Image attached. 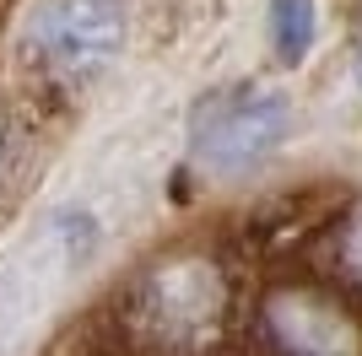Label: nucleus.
Returning a JSON list of instances; mask_svg holds the SVG:
<instances>
[{"instance_id":"obj_3","label":"nucleus","mask_w":362,"mask_h":356,"mask_svg":"<svg viewBox=\"0 0 362 356\" xmlns=\"http://www.w3.org/2000/svg\"><path fill=\"white\" fill-rule=\"evenodd\" d=\"M265 340L276 356H362V324L357 313L325 286L292 281L265 297Z\"/></svg>"},{"instance_id":"obj_4","label":"nucleus","mask_w":362,"mask_h":356,"mask_svg":"<svg viewBox=\"0 0 362 356\" xmlns=\"http://www.w3.org/2000/svg\"><path fill=\"white\" fill-rule=\"evenodd\" d=\"M124 38V11L119 0H49L38 11L33 44L60 76L98 71Z\"/></svg>"},{"instance_id":"obj_6","label":"nucleus","mask_w":362,"mask_h":356,"mask_svg":"<svg viewBox=\"0 0 362 356\" xmlns=\"http://www.w3.org/2000/svg\"><path fill=\"white\" fill-rule=\"evenodd\" d=\"M335 254H341V270L362 281V210L351 216L346 227H341V237H335Z\"/></svg>"},{"instance_id":"obj_5","label":"nucleus","mask_w":362,"mask_h":356,"mask_svg":"<svg viewBox=\"0 0 362 356\" xmlns=\"http://www.w3.org/2000/svg\"><path fill=\"white\" fill-rule=\"evenodd\" d=\"M314 32H319L314 0H271V44L281 65H303L314 49Z\"/></svg>"},{"instance_id":"obj_2","label":"nucleus","mask_w":362,"mask_h":356,"mask_svg":"<svg viewBox=\"0 0 362 356\" xmlns=\"http://www.w3.org/2000/svg\"><path fill=\"white\" fill-rule=\"evenodd\" d=\"M287 135V103L276 92H216L195 114V157L211 173L265 162Z\"/></svg>"},{"instance_id":"obj_1","label":"nucleus","mask_w":362,"mask_h":356,"mask_svg":"<svg viewBox=\"0 0 362 356\" xmlns=\"http://www.w3.org/2000/svg\"><path fill=\"white\" fill-rule=\"evenodd\" d=\"M124 329L146 356H211L233 329V281L211 254H168L124 297Z\"/></svg>"}]
</instances>
